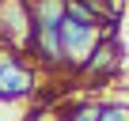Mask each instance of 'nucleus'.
<instances>
[{
  "mask_svg": "<svg viewBox=\"0 0 129 121\" xmlns=\"http://www.w3.org/2000/svg\"><path fill=\"white\" fill-rule=\"evenodd\" d=\"M38 95V65L23 49H0V102H23Z\"/></svg>",
  "mask_w": 129,
  "mask_h": 121,
  "instance_id": "f257e3e1",
  "label": "nucleus"
},
{
  "mask_svg": "<svg viewBox=\"0 0 129 121\" xmlns=\"http://www.w3.org/2000/svg\"><path fill=\"white\" fill-rule=\"evenodd\" d=\"M57 38H61V60H64V68H69V72H80L87 65V57L95 53V45L103 42V30L64 19L57 27Z\"/></svg>",
  "mask_w": 129,
  "mask_h": 121,
  "instance_id": "f03ea898",
  "label": "nucleus"
},
{
  "mask_svg": "<svg viewBox=\"0 0 129 121\" xmlns=\"http://www.w3.org/2000/svg\"><path fill=\"white\" fill-rule=\"evenodd\" d=\"M30 42V8L27 0L0 4V49H27Z\"/></svg>",
  "mask_w": 129,
  "mask_h": 121,
  "instance_id": "7ed1b4c3",
  "label": "nucleus"
},
{
  "mask_svg": "<svg viewBox=\"0 0 129 121\" xmlns=\"http://www.w3.org/2000/svg\"><path fill=\"white\" fill-rule=\"evenodd\" d=\"M121 38L118 34H103V42L95 45V53L87 57V65L80 68V80H87V83H99V80H110V76H118L121 72Z\"/></svg>",
  "mask_w": 129,
  "mask_h": 121,
  "instance_id": "20e7f679",
  "label": "nucleus"
},
{
  "mask_svg": "<svg viewBox=\"0 0 129 121\" xmlns=\"http://www.w3.org/2000/svg\"><path fill=\"white\" fill-rule=\"evenodd\" d=\"M99 106L103 98H80V102H64L57 110H61V121H99Z\"/></svg>",
  "mask_w": 129,
  "mask_h": 121,
  "instance_id": "39448f33",
  "label": "nucleus"
},
{
  "mask_svg": "<svg viewBox=\"0 0 129 121\" xmlns=\"http://www.w3.org/2000/svg\"><path fill=\"white\" fill-rule=\"evenodd\" d=\"M99 121H129V102H121V98H103Z\"/></svg>",
  "mask_w": 129,
  "mask_h": 121,
  "instance_id": "423d86ee",
  "label": "nucleus"
},
{
  "mask_svg": "<svg viewBox=\"0 0 129 121\" xmlns=\"http://www.w3.org/2000/svg\"><path fill=\"white\" fill-rule=\"evenodd\" d=\"M23 121H61V110L57 106H30Z\"/></svg>",
  "mask_w": 129,
  "mask_h": 121,
  "instance_id": "0eeeda50",
  "label": "nucleus"
},
{
  "mask_svg": "<svg viewBox=\"0 0 129 121\" xmlns=\"http://www.w3.org/2000/svg\"><path fill=\"white\" fill-rule=\"evenodd\" d=\"M0 4H4V0H0Z\"/></svg>",
  "mask_w": 129,
  "mask_h": 121,
  "instance_id": "6e6552de",
  "label": "nucleus"
}]
</instances>
